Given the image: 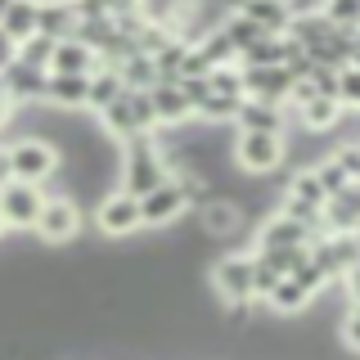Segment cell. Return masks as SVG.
I'll use <instances>...</instances> for the list:
<instances>
[{
	"label": "cell",
	"instance_id": "obj_1",
	"mask_svg": "<svg viewBox=\"0 0 360 360\" xmlns=\"http://www.w3.org/2000/svg\"><path fill=\"white\" fill-rule=\"evenodd\" d=\"M167 180H172V167H167V153L158 149L153 135H135L122 144V194L144 198Z\"/></svg>",
	"mask_w": 360,
	"mask_h": 360
},
{
	"label": "cell",
	"instance_id": "obj_2",
	"mask_svg": "<svg viewBox=\"0 0 360 360\" xmlns=\"http://www.w3.org/2000/svg\"><path fill=\"white\" fill-rule=\"evenodd\" d=\"M99 122H104V131L112 140H135V135H153L158 131V117H153V99L149 90H122L112 104L99 112Z\"/></svg>",
	"mask_w": 360,
	"mask_h": 360
},
{
	"label": "cell",
	"instance_id": "obj_3",
	"mask_svg": "<svg viewBox=\"0 0 360 360\" xmlns=\"http://www.w3.org/2000/svg\"><path fill=\"white\" fill-rule=\"evenodd\" d=\"M5 158H9V180H27V185H41L59 172V144L45 135H22V140L5 144Z\"/></svg>",
	"mask_w": 360,
	"mask_h": 360
},
{
	"label": "cell",
	"instance_id": "obj_4",
	"mask_svg": "<svg viewBox=\"0 0 360 360\" xmlns=\"http://www.w3.org/2000/svg\"><path fill=\"white\" fill-rule=\"evenodd\" d=\"M45 207V189L27 185V180H5L0 185V221L5 230H37Z\"/></svg>",
	"mask_w": 360,
	"mask_h": 360
},
{
	"label": "cell",
	"instance_id": "obj_5",
	"mask_svg": "<svg viewBox=\"0 0 360 360\" xmlns=\"http://www.w3.org/2000/svg\"><path fill=\"white\" fill-rule=\"evenodd\" d=\"M284 135H266V131H239V144H234V162L252 176H266L284 162Z\"/></svg>",
	"mask_w": 360,
	"mask_h": 360
},
{
	"label": "cell",
	"instance_id": "obj_6",
	"mask_svg": "<svg viewBox=\"0 0 360 360\" xmlns=\"http://www.w3.org/2000/svg\"><path fill=\"white\" fill-rule=\"evenodd\" d=\"M189 212V180L185 176H172L167 185H158L153 194L140 198V221L144 225H172Z\"/></svg>",
	"mask_w": 360,
	"mask_h": 360
},
{
	"label": "cell",
	"instance_id": "obj_7",
	"mask_svg": "<svg viewBox=\"0 0 360 360\" xmlns=\"http://www.w3.org/2000/svg\"><path fill=\"white\" fill-rule=\"evenodd\" d=\"M212 284L230 307H248L252 297V252H230L212 266Z\"/></svg>",
	"mask_w": 360,
	"mask_h": 360
},
{
	"label": "cell",
	"instance_id": "obj_8",
	"mask_svg": "<svg viewBox=\"0 0 360 360\" xmlns=\"http://www.w3.org/2000/svg\"><path fill=\"white\" fill-rule=\"evenodd\" d=\"M311 262L324 279H342L360 262V239L356 234H324V239L311 243Z\"/></svg>",
	"mask_w": 360,
	"mask_h": 360
},
{
	"label": "cell",
	"instance_id": "obj_9",
	"mask_svg": "<svg viewBox=\"0 0 360 360\" xmlns=\"http://www.w3.org/2000/svg\"><path fill=\"white\" fill-rule=\"evenodd\" d=\"M45 82H50V72H37V68H27V63H18V59L0 72V90H5V99L14 108L45 104Z\"/></svg>",
	"mask_w": 360,
	"mask_h": 360
},
{
	"label": "cell",
	"instance_id": "obj_10",
	"mask_svg": "<svg viewBox=\"0 0 360 360\" xmlns=\"http://www.w3.org/2000/svg\"><path fill=\"white\" fill-rule=\"evenodd\" d=\"M95 221H99V230L108 234V239H122V234H135L140 230V198H131V194H108V198H99V207H95Z\"/></svg>",
	"mask_w": 360,
	"mask_h": 360
},
{
	"label": "cell",
	"instance_id": "obj_11",
	"mask_svg": "<svg viewBox=\"0 0 360 360\" xmlns=\"http://www.w3.org/2000/svg\"><path fill=\"white\" fill-rule=\"evenodd\" d=\"M82 230V207L72 198H45L41 207V221H37V234L45 243H68L72 234Z\"/></svg>",
	"mask_w": 360,
	"mask_h": 360
},
{
	"label": "cell",
	"instance_id": "obj_12",
	"mask_svg": "<svg viewBox=\"0 0 360 360\" xmlns=\"http://www.w3.org/2000/svg\"><path fill=\"white\" fill-rule=\"evenodd\" d=\"M292 77L284 68H243V99H266V104H288Z\"/></svg>",
	"mask_w": 360,
	"mask_h": 360
},
{
	"label": "cell",
	"instance_id": "obj_13",
	"mask_svg": "<svg viewBox=\"0 0 360 360\" xmlns=\"http://www.w3.org/2000/svg\"><path fill=\"white\" fill-rule=\"evenodd\" d=\"M315 239H324V234H315V230H307V225H297L292 217H284V212L266 217L262 230H257V248H311Z\"/></svg>",
	"mask_w": 360,
	"mask_h": 360
},
{
	"label": "cell",
	"instance_id": "obj_14",
	"mask_svg": "<svg viewBox=\"0 0 360 360\" xmlns=\"http://www.w3.org/2000/svg\"><path fill=\"white\" fill-rule=\"evenodd\" d=\"M234 14L257 22L266 37H284L292 22V5L288 0H234Z\"/></svg>",
	"mask_w": 360,
	"mask_h": 360
},
{
	"label": "cell",
	"instance_id": "obj_15",
	"mask_svg": "<svg viewBox=\"0 0 360 360\" xmlns=\"http://www.w3.org/2000/svg\"><path fill=\"white\" fill-rule=\"evenodd\" d=\"M288 112L284 104H266V99H243L239 112H234V127L239 131H266V135H284Z\"/></svg>",
	"mask_w": 360,
	"mask_h": 360
},
{
	"label": "cell",
	"instance_id": "obj_16",
	"mask_svg": "<svg viewBox=\"0 0 360 360\" xmlns=\"http://www.w3.org/2000/svg\"><path fill=\"white\" fill-rule=\"evenodd\" d=\"M198 221H202V230H207L212 239H230V234L243 230V207L234 198H207L198 207Z\"/></svg>",
	"mask_w": 360,
	"mask_h": 360
},
{
	"label": "cell",
	"instance_id": "obj_17",
	"mask_svg": "<svg viewBox=\"0 0 360 360\" xmlns=\"http://www.w3.org/2000/svg\"><path fill=\"white\" fill-rule=\"evenodd\" d=\"M149 99H153V117H158V127H185L189 117H194V108H189V99L180 95V86L176 82H158L149 90Z\"/></svg>",
	"mask_w": 360,
	"mask_h": 360
},
{
	"label": "cell",
	"instance_id": "obj_18",
	"mask_svg": "<svg viewBox=\"0 0 360 360\" xmlns=\"http://www.w3.org/2000/svg\"><path fill=\"white\" fill-rule=\"evenodd\" d=\"M99 68V54L95 50H86L82 41H59L54 45V59H50V72L54 77H90Z\"/></svg>",
	"mask_w": 360,
	"mask_h": 360
},
{
	"label": "cell",
	"instance_id": "obj_19",
	"mask_svg": "<svg viewBox=\"0 0 360 360\" xmlns=\"http://www.w3.org/2000/svg\"><path fill=\"white\" fill-rule=\"evenodd\" d=\"M86 86L90 77H54L45 82V104H54V112H82L86 108Z\"/></svg>",
	"mask_w": 360,
	"mask_h": 360
},
{
	"label": "cell",
	"instance_id": "obj_20",
	"mask_svg": "<svg viewBox=\"0 0 360 360\" xmlns=\"http://www.w3.org/2000/svg\"><path fill=\"white\" fill-rule=\"evenodd\" d=\"M122 90H127V86H122L117 68H95V72H90V86H86V108L90 112H104Z\"/></svg>",
	"mask_w": 360,
	"mask_h": 360
},
{
	"label": "cell",
	"instance_id": "obj_21",
	"mask_svg": "<svg viewBox=\"0 0 360 360\" xmlns=\"http://www.w3.org/2000/svg\"><path fill=\"white\" fill-rule=\"evenodd\" d=\"M72 32H77V14H72V5H37V37L68 41Z\"/></svg>",
	"mask_w": 360,
	"mask_h": 360
},
{
	"label": "cell",
	"instance_id": "obj_22",
	"mask_svg": "<svg viewBox=\"0 0 360 360\" xmlns=\"http://www.w3.org/2000/svg\"><path fill=\"white\" fill-rule=\"evenodd\" d=\"M0 32H5L14 45H22L27 37H37V0H14L0 18Z\"/></svg>",
	"mask_w": 360,
	"mask_h": 360
},
{
	"label": "cell",
	"instance_id": "obj_23",
	"mask_svg": "<svg viewBox=\"0 0 360 360\" xmlns=\"http://www.w3.org/2000/svg\"><path fill=\"white\" fill-rule=\"evenodd\" d=\"M288 59V41L284 37H262L257 45H248L239 54V68H284Z\"/></svg>",
	"mask_w": 360,
	"mask_h": 360
},
{
	"label": "cell",
	"instance_id": "obj_24",
	"mask_svg": "<svg viewBox=\"0 0 360 360\" xmlns=\"http://www.w3.org/2000/svg\"><path fill=\"white\" fill-rule=\"evenodd\" d=\"M252 257H262L279 279H288V275H297L302 266H311V248H257Z\"/></svg>",
	"mask_w": 360,
	"mask_h": 360
},
{
	"label": "cell",
	"instance_id": "obj_25",
	"mask_svg": "<svg viewBox=\"0 0 360 360\" xmlns=\"http://www.w3.org/2000/svg\"><path fill=\"white\" fill-rule=\"evenodd\" d=\"M311 297H315V292L302 284V279H292V275H288V279H279V284H275V292L266 297V307H270V311H279V315H292V311L307 307Z\"/></svg>",
	"mask_w": 360,
	"mask_h": 360
},
{
	"label": "cell",
	"instance_id": "obj_26",
	"mask_svg": "<svg viewBox=\"0 0 360 360\" xmlns=\"http://www.w3.org/2000/svg\"><path fill=\"white\" fill-rule=\"evenodd\" d=\"M342 104L338 99H324V95H315L311 104H302L297 108V117H302V127H311V131H333L338 122H342Z\"/></svg>",
	"mask_w": 360,
	"mask_h": 360
},
{
	"label": "cell",
	"instance_id": "obj_27",
	"mask_svg": "<svg viewBox=\"0 0 360 360\" xmlns=\"http://www.w3.org/2000/svg\"><path fill=\"white\" fill-rule=\"evenodd\" d=\"M117 77L127 90H153L158 86V63L149 59V54H131V59L117 63Z\"/></svg>",
	"mask_w": 360,
	"mask_h": 360
},
{
	"label": "cell",
	"instance_id": "obj_28",
	"mask_svg": "<svg viewBox=\"0 0 360 360\" xmlns=\"http://www.w3.org/2000/svg\"><path fill=\"white\" fill-rule=\"evenodd\" d=\"M284 198H297V202H307V207H320V212H324V202H329V194H324V185H320V176H315V167L288 176V194H284Z\"/></svg>",
	"mask_w": 360,
	"mask_h": 360
},
{
	"label": "cell",
	"instance_id": "obj_29",
	"mask_svg": "<svg viewBox=\"0 0 360 360\" xmlns=\"http://www.w3.org/2000/svg\"><path fill=\"white\" fill-rule=\"evenodd\" d=\"M194 50L207 59V68H230V63H239V54H234V45H230V37H225L221 27H212L207 37H202Z\"/></svg>",
	"mask_w": 360,
	"mask_h": 360
},
{
	"label": "cell",
	"instance_id": "obj_30",
	"mask_svg": "<svg viewBox=\"0 0 360 360\" xmlns=\"http://www.w3.org/2000/svg\"><path fill=\"white\" fill-rule=\"evenodd\" d=\"M221 32H225V37H230L234 54H243L248 45H257V41L266 37V32L257 27V22H248V18H239V14H225V18H221Z\"/></svg>",
	"mask_w": 360,
	"mask_h": 360
},
{
	"label": "cell",
	"instance_id": "obj_31",
	"mask_svg": "<svg viewBox=\"0 0 360 360\" xmlns=\"http://www.w3.org/2000/svg\"><path fill=\"white\" fill-rule=\"evenodd\" d=\"M320 14L342 32H360V0H320Z\"/></svg>",
	"mask_w": 360,
	"mask_h": 360
},
{
	"label": "cell",
	"instance_id": "obj_32",
	"mask_svg": "<svg viewBox=\"0 0 360 360\" xmlns=\"http://www.w3.org/2000/svg\"><path fill=\"white\" fill-rule=\"evenodd\" d=\"M54 45H59V41H50V37H27V41L18 45V63L37 68V72H50V59H54Z\"/></svg>",
	"mask_w": 360,
	"mask_h": 360
},
{
	"label": "cell",
	"instance_id": "obj_33",
	"mask_svg": "<svg viewBox=\"0 0 360 360\" xmlns=\"http://www.w3.org/2000/svg\"><path fill=\"white\" fill-rule=\"evenodd\" d=\"M207 86H212V95L243 99V68H239V63H230V68H212V72H207Z\"/></svg>",
	"mask_w": 360,
	"mask_h": 360
},
{
	"label": "cell",
	"instance_id": "obj_34",
	"mask_svg": "<svg viewBox=\"0 0 360 360\" xmlns=\"http://www.w3.org/2000/svg\"><path fill=\"white\" fill-rule=\"evenodd\" d=\"M239 104H243V99L207 95V99L198 104V112H194V117H202V122H234V112H239Z\"/></svg>",
	"mask_w": 360,
	"mask_h": 360
},
{
	"label": "cell",
	"instance_id": "obj_35",
	"mask_svg": "<svg viewBox=\"0 0 360 360\" xmlns=\"http://www.w3.org/2000/svg\"><path fill=\"white\" fill-rule=\"evenodd\" d=\"M338 104L347 112H360V68H342L338 72Z\"/></svg>",
	"mask_w": 360,
	"mask_h": 360
},
{
	"label": "cell",
	"instance_id": "obj_36",
	"mask_svg": "<svg viewBox=\"0 0 360 360\" xmlns=\"http://www.w3.org/2000/svg\"><path fill=\"white\" fill-rule=\"evenodd\" d=\"M315 176H320V185H324V194H329V198H338V194H342L347 185H352V176H347L342 167L333 162V158H324V162L315 167Z\"/></svg>",
	"mask_w": 360,
	"mask_h": 360
},
{
	"label": "cell",
	"instance_id": "obj_37",
	"mask_svg": "<svg viewBox=\"0 0 360 360\" xmlns=\"http://www.w3.org/2000/svg\"><path fill=\"white\" fill-rule=\"evenodd\" d=\"M275 284H279V275L262 262V257H252V297H257V302H266L270 292H275Z\"/></svg>",
	"mask_w": 360,
	"mask_h": 360
},
{
	"label": "cell",
	"instance_id": "obj_38",
	"mask_svg": "<svg viewBox=\"0 0 360 360\" xmlns=\"http://www.w3.org/2000/svg\"><path fill=\"white\" fill-rule=\"evenodd\" d=\"M333 162L342 167L352 180H360V140H347V144H338V153H333Z\"/></svg>",
	"mask_w": 360,
	"mask_h": 360
},
{
	"label": "cell",
	"instance_id": "obj_39",
	"mask_svg": "<svg viewBox=\"0 0 360 360\" xmlns=\"http://www.w3.org/2000/svg\"><path fill=\"white\" fill-rule=\"evenodd\" d=\"M176 86H180V95H185V99H189V108H194V112H198V104H202V99H207V95H212V86H207V77H180V82H176Z\"/></svg>",
	"mask_w": 360,
	"mask_h": 360
},
{
	"label": "cell",
	"instance_id": "obj_40",
	"mask_svg": "<svg viewBox=\"0 0 360 360\" xmlns=\"http://www.w3.org/2000/svg\"><path fill=\"white\" fill-rule=\"evenodd\" d=\"M342 342H347V352L360 356V302H352V311L342 320Z\"/></svg>",
	"mask_w": 360,
	"mask_h": 360
},
{
	"label": "cell",
	"instance_id": "obj_41",
	"mask_svg": "<svg viewBox=\"0 0 360 360\" xmlns=\"http://www.w3.org/2000/svg\"><path fill=\"white\" fill-rule=\"evenodd\" d=\"M311 86H315V95L338 99V72H333V68H315V72H311Z\"/></svg>",
	"mask_w": 360,
	"mask_h": 360
},
{
	"label": "cell",
	"instance_id": "obj_42",
	"mask_svg": "<svg viewBox=\"0 0 360 360\" xmlns=\"http://www.w3.org/2000/svg\"><path fill=\"white\" fill-rule=\"evenodd\" d=\"M14 59H18V45H14V41H9V37H5V32H0V72H5V68H9V63H14Z\"/></svg>",
	"mask_w": 360,
	"mask_h": 360
},
{
	"label": "cell",
	"instance_id": "obj_43",
	"mask_svg": "<svg viewBox=\"0 0 360 360\" xmlns=\"http://www.w3.org/2000/svg\"><path fill=\"white\" fill-rule=\"evenodd\" d=\"M342 284H347V297H352V302H360V262H356V266L342 275Z\"/></svg>",
	"mask_w": 360,
	"mask_h": 360
},
{
	"label": "cell",
	"instance_id": "obj_44",
	"mask_svg": "<svg viewBox=\"0 0 360 360\" xmlns=\"http://www.w3.org/2000/svg\"><path fill=\"white\" fill-rule=\"evenodd\" d=\"M347 68H360V32L352 37V54H347Z\"/></svg>",
	"mask_w": 360,
	"mask_h": 360
},
{
	"label": "cell",
	"instance_id": "obj_45",
	"mask_svg": "<svg viewBox=\"0 0 360 360\" xmlns=\"http://www.w3.org/2000/svg\"><path fill=\"white\" fill-rule=\"evenodd\" d=\"M37 5H72V0H37Z\"/></svg>",
	"mask_w": 360,
	"mask_h": 360
},
{
	"label": "cell",
	"instance_id": "obj_46",
	"mask_svg": "<svg viewBox=\"0 0 360 360\" xmlns=\"http://www.w3.org/2000/svg\"><path fill=\"white\" fill-rule=\"evenodd\" d=\"M9 5H14V0H0V18H5V9H9Z\"/></svg>",
	"mask_w": 360,
	"mask_h": 360
},
{
	"label": "cell",
	"instance_id": "obj_47",
	"mask_svg": "<svg viewBox=\"0 0 360 360\" xmlns=\"http://www.w3.org/2000/svg\"><path fill=\"white\" fill-rule=\"evenodd\" d=\"M0 234H5V221H0Z\"/></svg>",
	"mask_w": 360,
	"mask_h": 360
}]
</instances>
